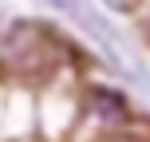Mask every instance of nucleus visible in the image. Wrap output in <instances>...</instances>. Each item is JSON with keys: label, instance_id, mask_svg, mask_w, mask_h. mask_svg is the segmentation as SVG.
Returning <instances> with one entry per match:
<instances>
[{"label": "nucleus", "instance_id": "2", "mask_svg": "<svg viewBox=\"0 0 150 142\" xmlns=\"http://www.w3.org/2000/svg\"><path fill=\"white\" fill-rule=\"evenodd\" d=\"M87 111H95L107 126H119V122L127 119V103H122V95L103 91V87H95V91L87 95Z\"/></svg>", "mask_w": 150, "mask_h": 142}, {"label": "nucleus", "instance_id": "3", "mask_svg": "<svg viewBox=\"0 0 150 142\" xmlns=\"http://www.w3.org/2000/svg\"><path fill=\"white\" fill-rule=\"evenodd\" d=\"M103 4H107V8H115V12H134L142 0H103Z\"/></svg>", "mask_w": 150, "mask_h": 142}, {"label": "nucleus", "instance_id": "1", "mask_svg": "<svg viewBox=\"0 0 150 142\" xmlns=\"http://www.w3.org/2000/svg\"><path fill=\"white\" fill-rule=\"evenodd\" d=\"M55 63H59V47L52 32L40 24H12L8 36L0 40V67L16 79H44Z\"/></svg>", "mask_w": 150, "mask_h": 142}]
</instances>
